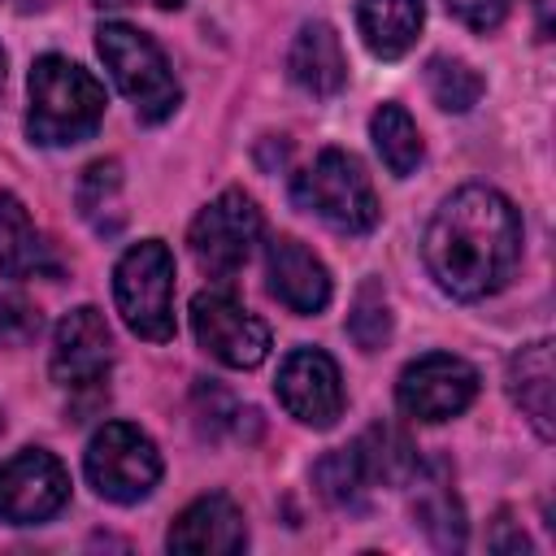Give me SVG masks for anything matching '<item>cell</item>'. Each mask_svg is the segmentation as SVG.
<instances>
[{"instance_id": "16", "label": "cell", "mask_w": 556, "mask_h": 556, "mask_svg": "<svg viewBox=\"0 0 556 556\" xmlns=\"http://www.w3.org/2000/svg\"><path fill=\"white\" fill-rule=\"evenodd\" d=\"M508 395L521 408V417H530L539 439L552 443V434H556V387H552V343L547 339H534V343L513 352Z\"/></svg>"}, {"instance_id": "27", "label": "cell", "mask_w": 556, "mask_h": 556, "mask_svg": "<svg viewBox=\"0 0 556 556\" xmlns=\"http://www.w3.org/2000/svg\"><path fill=\"white\" fill-rule=\"evenodd\" d=\"M35 334H39V308L17 291H0V348H26Z\"/></svg>"}, {"instance_id": "21", "label": "cell", "mask_w": 556, "mask_h": 556, "mask_svg": "<svg viewBox=\"0 0 556 556\" xmlns=\"http://www.w3.org/2000/svg\"><path fill=\"white\" fill-rule=\"evenodd\" d=\"M356 452H361V460H365L374 486H378V482H382V486H404V482L417 473V465H421L413 439H408L400 426H369V430L356 439Z\"/></svg>"}, {"instance_id": "1", "label": "cell", "mask_w": 556, "mask_h": 556, "mask_svg": "<svg viewBox=\"0 0 556 556\" xmlns=\"http://www.w3.org/2000/svg\"><path fill=\"white\" fill-rule=\"evenodd\" d=\"M421 256L430 278L456 300L495 295L521 256V217L513 200L495 187L469 182L452 191L421 239Z\"/></svg>"}, {"instance_id": "23", "label": "cell", "mask_w": 556, "mask_h": 556, "mask_svg": "<svg viewBox=\"0 0 556 556\" xmlns=\"http://www.w3.org/2000/svg\"><path fill=\"white\" fill-rule=\"evenodd\" d=\"M313 482H317V495L326 504H334V508H365L369 504V491H374V478H369L356 443L326 452L313 465Z\"/></svg>"}, {"instance_id": "9", "label": "cell", "mask_w": 556, "mask_h": 556, "mask_svg": "<svg viewBox=\"0 0 556 556\" xmlns=\"http://www.w3.org/2000/svg\"><path fill=\"white\" fill-rule=\"evenodd\" d=\"M65 500H70V473L52 452L22 447L9 460H0V521L35 526L56 517Z\"/></svg>"}, {"instance_id": "24", "label": "cell", "mask_w": 556, "mask_h": 556, "mask_svg": "<svg viewBox=\"0 0 556 556\" xmlns=\"http://www.w3.org/2000/svg\"><path fill=\"white\" fill-rule=\"evenodd\" d=\"M426 87H430V100L447 113H469L482 100V74L460 56H430Z\"/></svg>"}, {"instance_id": "31", "label": "cell", "mask_w": 556, "mask_h": 556, "mask_svg": "<svg viewBox=\"0 0 556 556\" xmlns=\"http://www.w3.org/2000/svg\"><path fill=\"white\" fill-rule=\"evenodd\" d=\"M152 4H156V9H182L187 0H152Z\"/></svg>"}, {"instance_id": "26", "label": "cell", "mask_w": 556, "mask_h": 556, "mask_svg": "<svg viewBox=\"0 0 556 556\" xmlns=\"http://www.w3.org/2000/svg\"><path fill=\"white\" fill-rule=\"evenodd\" d=\"M248 417H256V408H239L235 395L222 391L213 378H200V382H195V421H200V430H204L208 439H217L226 426H230L235 434H243V421H248Z\"/></svg>"}, {"instance_id": "19", "label": "cell", "mask_w": 556, "mask_h": 556, "mask_svg": "<svg viewBox=\"0 0 556 556\" xmlns=\"http://www.w3.org/2000/svg\"><path fill=\"white\" fill-rule=\"evenodd\" d=\"M426 22V0H356V30L382 61H400Z\"/></svg>"}, {"instance_id": "13", "label": "cell", "mask_w": 556, "mask_h": 556, "mask_svg": "<svg viewBox=\"0 0 556 556\" xmlns=\"http://www.w3.org/2000/svg\"><path fill=\"white\" fill-rule=\"evenodd\" d=\"M165 547L182 552V556H230V552H243L248 547L243 508L222 491L200 495L174 517V526L165 534Z\"/></svg>"}, {"instance_id": "28", "label": "cell", "mask_w": 556, "mask_h": 556, "mask_svg": "<svg viewBox=\"0 0 556 556\" xmlns=\"http://www.w3.org/2000/svg\"><path fill=\"white\" fill-rule=\"evenodd\" d=\"M443 4H447V13H452L460 26H469V30H478V35L495 30V26L508 17V9H513V0H443Z\"/></svg>"}, {"instance_id": "34", "label": "cell", "mask_w": 556, "mask_h": 556, "mask_svg": "<svg viewBox=\"0 0 556 556\" xmlns=\"http://www.w3.org/2000/svg\"><path fill=\"white\" fill-rule=\"evenodd\" d=\"M35 4H48V0H35Z\"/></svg>"}, {"instance_id": "10", "label": "cell", "mask_w": 556, "mask_h": 556, "mask_svg": "<svg viewBox=\"0 0 556 556\" xmlns=\"http://www.w3.org/2000/svg\"><path fill=\"white\" fill-rule=\"evenodd\" d=\"M473 395H478V369L447 352L417 356L413 365H404V374L395 382L400 413H408L417 421H447V417L465 413L473 404Z\"/></svg>"}, {"instance_id": "2", "label": "cell", "mask_w": 556, "mask_h": 556, "mask_svg": "<svg viewBox=\"0 0 556 556\" xmlns=\"http://www.w3.org/2000/svg\"><path fill=\"white\" fill-rule=\"evenodd\" d=\"M104 117V87L91 70L61 52H43L30 65V109H26V135L43 148L83 143L96 135Z\"/></svg>"}, {"instance_id": "14", "label": "cell", "mask_w": 556, "mask_h": 556, "mask_svg": "<svg viewBox=\"0 0 556 556\" xmlns=\"http://www.w3.org/2000/svg\"><path fill=\"white\" fill-rule=\"evenodd\" d=\"M265 282H269V295L278 304H287L291 313H300V317L321 313L330 304L326 265L291 235H274L265 243Z\"/></svg>"}, {"instance_id": "29", "label": "cell", "mask_w": 556, "mask_h": 556, "mask_svg": "<svg viewBox=\"0 0 556 556\" xmlns=\"http://www.w3.org/2000/svg\"><path fill=\"white\" fill-rule=\"evenodd\" d=\"M491 547H495V552H526L530 539H526L521 530H504V521H500V530L491 534Z\"/></svg>"}, {"instance_id": "18", "label": "cell", "mask_w": 556, "mask_h": 556, "mask_svg": "<svg viewBox=\"0 0 556 556\" xmlns=\"http://www.w3.org/2000/svg\"><path fill=\"white\" fill-rule=\"evenodd\" d=\"M61 261L52 243L35 230L26 204L13 191H0V278H52Z\"/></svg>"}, {"instance_id": "25", "label": "cell", "mask_w": 556, "mask_h": 556, "mask_svg": "<svg viewBox=\"0 0 556 556\" xmlns=\"http://www.w3.org/2000/svg\"><path fill=\"white\" fill-rule=\"evenodd\" d=\"M348 334L361 352H378L391 339V308H387V295L378 291V282H365L356 291L352 313H348Z\"/></svg>"}, {"instance_id": "30", "label": "cell", "mask_w": 556, "mask_h": 556, "mask_svg": "<svg viewBox=\"0 0 556 556\" xmlns=\"http://www.w3.org/2000/svg\"><path fill=\"white\" fill-rule=\"evenodd\" d=\"M534 13H539V22H534L539 39H552V0H534Z\"/></svg>"}, {"instance_id": "7", "label": "cell", "mask_w": 556, "mask_h": 556, "mask_svg": "<svg viewBox=\"0 0 556 556\" xmlns=\"http://www.w3.org/2000/svg\"><path fill=\"white\" fill-rule=\"evenodd\" d=\"M256 239H261V208L239 187H230L217 200H208L195 213L191 230H187V243H191L195 265L204 274H213V278H230L252 256V243Z\"/></svg>"}, {"instance_id": "8", "label": "cell", "mask_w": 556, "mask_h": 556, "mask_svg": "<svg viewBox=\"0 0 556 556\" xmlns=\"http://www.w3.org/2000/svg\"><path fill=\"white\" fill-rule=\"evenodd\" d=\"M191 330L195 343L230 369H256L269 356V326L226 291H200L191 300Z\"/></svg>"}, {"instance_id": "33", "label": "cell", "mask_w": 556, "mask_h": 556, "mask_svg": "<svg viewBox=\"0 0 556 556\" xmlns=\"http://www.w3.org/2000/svg\"><path fill=\"white\" fill-rule=\"evenodd\" d=\"M0 430H4V417H0Z\"/></svg>"}, {"instance_id": "15", "label": "cell", "mask_w": 556, "mask_h": 556, "mask_svg": "<svg viewBox=\"0 0 556 556\" xmlns=\"http://www.w3.org/2000/svg\"><path fill=\"white\" fill-rule=\"evenodd\" d=\"M287 74L308 96H334L348 83V56L330 22H304L287 52Z\"/></svg>"}, {"instance_id": "22", "label": "cell", "mask_w": 556, "mask_h": 556, "mask_svg": "<svg viewBox=\"0 0 556 556\" xmlns=\"http://www.w3.org/2000/svg\"><path fill=\"white\" fill-rule=\"evenodd\" d=\"M369 135H374V148H378L382 165H387L395 178H408V174L421 165V156H426L421 130H417V122L408 117V109H400V104H378L374 117H369Z\"/></svg>"}, {"instance_id": "17", "label": "cell", "mask_w": 556, "mask_h": 556, "mask_svg": "<svg viewBox=\"0 0 556 556\" xmlns=\"http://www.w3.org/2000/svg\"><path fill=\"white\" fill-rule=\"evenodd\" d=\"M413 486V521L421 526V534L439 547V552H460L465 547V508L452 491V478L443 465H417V473L408 478Z\"/></svg>"}, {"instance_id": "3", "label": "cell", "mask_w": 556, "mask_h": 556, "mask_svg": "<svg viewBox=\"0 0 556 556\" xmlns=\"http://www.w3.org/2000/svg\"><path fill=\"white\" fill-rule=\"evenodd\" d=\"M291 200L304 213L321 217L339 235H365V230L378 226V213H382L365 165L352 152H343V148L317 152V161L304 174H295Z\"/></svg>"}, {"instance_id": "4", "label": "cell", "mask_w": 556, "mask_h": 556, "mask_svg": "<svg viewBox=\"0 0 556 556\" xmlns=\"http://www.w3.org/2000/svg\"><path fill=\"white\" fill-rule=\"evenodd\" d=\"M96 48H100L113 83L122 87V96L135 104V113L143 122H165L182 104V91L169 74V61L152 35H143L126 22H104L96 30Z\"/></svg>"}, {"instance_id": "20", "label": "cell", "mask_w": 556, "mask_h": 556, "mask_svg": "<svg viewBox=\"0 0 556 556\" xmlns=\"http://www.w3.org/2000/svg\"><path fill=\"white\" fill-rule=\"evenodd\" d=\"M78 217L96 235H117L126 213H122V165L117 161H91L78 178Z\"/></svg>"}, {"instance_id": "11", "label": "cell", "mask_w": 556, "mask_h": 556, "mask_svg": "<svg viewBox=\"0 0 556 556\" xmlns=\"http://www.w3.org/2000/svg\"><path fill=\"white\" fill-rule=\"evenodd\" d=\"M282 408L313 430H330L343 413V378L339 365L321 352V348H295L287 352V361L278 365V382H274Z\"/></svg>"}, {"instance_id": "32", "label": "cell", "mask_w": 556, "mask_h": 556, "mask_svg": "<svg viewBox=\"0 0 556 556\" xmlns=\"http://www.w3.org/2000/svg\"><path fill=\"white\" fill-rule=\"evenodd\" d=\"M4 65H9V61H4V48H0V87H4Z\"/></svg>"}, {"instance_id": "6", "label": "cell", "mask_w": 556, "mask_h": 556, "mask_svg": "<svg viewBox=\"0 0 556 556\" xmlns=\"http://www.w3.org/2000/svg\"><path fill=\"white\" fill-rule=\"evenodd\" d=\"M83 469H87V482L96 486L100 500L139 504L161 482V452L139 426L104 421L87 443Z\"/></svg>"}, {"instance_id": "12", "label": "cell", "mask_w": 556, "mask_h": 556, "mask_svg": "<svg viewBox=\"0 0 556 556\" xmlns=\"http://www.w3.org/2000/svg\"><path fill=\"white\" fill-rule=\"evenodd\" d=\"M113 361V334H109V321L100 308L83 304L74 313L61 317L56 334H52V378L56 387L65 391H87L104 378Z\"/></svg>"}, {"instance_id": "5", "label": "cell", "mask_w": 556, "mask_h": 556, "mask_svg": "<svg viewBox=\"0 0 556 556\" xmlns=\"http://www.w3.org/2000/svg\"><path fill=\"white\" fill-rule=\"evenodd\" d=\"M113 300L122 321L139 339L148 343L174 339V256L161 239H143L122 252L113 269Z\"/></svg>"}]
</instances>
